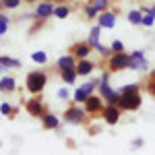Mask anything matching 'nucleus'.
Here are the masks:
<instances>
[{"instance_id":"nucleus-20","label":"nucleus","mask_w":155,"mask_h":155,"mask_svg":"<svg viewBox=\"0 0 155 155\" xmlns=\"http://www.w3.org/2000/svg\"><path fill=\"white\" fill-rule=\"evenodd\" d=\"M128 21L132 25H141L143 23V11H130L128 12Z\"/></svg>"},{"instance_id":"nucleus-36","label":"nucleus","mask_w":155,"mask_h":155,"mask_svg":"<svg viewBox=\"0 0 155 155\" xmlns=\"http://www.w3.org/2000/svg\"><path fill=\"white\" fill-rule=\"evenodd\" d=\"M151 12H153V15H155V6H151Z\"/></svg>"},{"instance_id":"nucleus-4","label":"nucleus","mask_w":155,"mask_h":155,"mask_svg":"<svg viewBox=\"0 0 155 155\" xmlns=\"http://www.w3.org/2000/svg\"><path fill=\"white\" fill-rule=\"evenodd\" d=\"M101 116H104V120H106V124L114 126V124H118L120 116H122V107L116 106V104H107V106L101 110Z\"/></svg>"},{"instance_id":"nucleus-13","label":"nucleus","mask_w":155,"mask_h":155,"mask_svg":"<svg viewBox=\"0 0 155 155\" xmlns=\"http://www.w3.org/2000/svg\"><path fill=\"white\" fill-rule=\"evenodd\" d=\"M77 56L74 54H64V56H60L58 62H56V66H58L60 71H64V68H74L77 66Z\"/></svg>"},{"instance_id":"nucleus-27","label":"nucleus","mask_w":155,"mask_h":155,"mask_svg":"<svg viewBox=\"0 0 155 155\" xmlns=\"http://www.w3.org/2000/svg\"><path fill=\"white\" fill-rule=\"evenodd\" d=\"M153 23H155V15L153 12H145L143 15V27H153Z\"/></svg>"},{"instance_id":"nucleus-2","label":"nucleus","mask_w":155,"mask_h":155,"mask_svg":"<svg viewBox=\"0 0 155 155\" xmlns=\"http://www.w3.org/2000/svg\"><path fill=\"white\" fill-rule=\"evenodd\" d=\"M118 106L122 107V110H128V112H132V110H139V107L143 106V97H141V93H139V91L120 93V101H118Z\"/></svg>"},{"instance_id":"nucleus-14","label":"nucleus","mask_w":155,"mask_h":155,"mask_svg":"<svg viewBox=\"0 0 155 155\" xmlns=\"http://www.w3.org/2000/svg\"><path fill=\"white\" fill-rule=\"evenodd\" d=\"M93 62H89L87 58H81L77 62V72H79V77H87V74H91L93 72Z\"/></svg>"},{"instance_id":"nucleus-19","label":"nucleus","mask_w":155,"mask_h":155,"mask_svg":"<svg viewBox=\"0 0 155 155\" xmlns=\"http://www.w3.org/2000/svg\"><path fill=\"white\" fill-rule=\"evenodd\" d=\"M0 64L6 66V68H21V60L8 58V56H0Z\"/></svg>"},{"instance_id":"nucleus-33","label":"nucleus","mask_w":155,"mask_h":155,"mask_svg":"<svg viewBox=\"0 0 155 155\" xmlns=\"http://www.w3.org/2000/svg\"><path fill=\"white\" fill-rule=\"evenodd\" d=\"M110 48H112V52H124V44H122L120 39H114Z\"/></svg>"},{"instance_id":"nucleus-16","label":"nucleus","mask_w":155,"mask_h":155,"mask_svg":"<svg viewBox=\"0 0 155 155\" xmlns=\"http://www.w3.org/2000/svg\"><path fill=\"white\" fill-rule=\"evenodd\" d=\"M60 77H62V81H64L66 85H74L77 77H79L77 66H74V68H64V71H60Z\"/></svg>"},{"instance_id":"nucleus-32","label":"nucleus","mask_w":155,"mask_h":155,"mask_svg":"<svg viewBox=\"0 0 155 155\" xmlns=\"http://www.w3.org/2000/svg\"><path fill=\"white\" fill-rule=\"evenodd\" d=\"M85 15H87L89 19H93L95 15H99V11H97V8L93 6V4H87V6H85Z\"/></svg>"},{"instance_id":"nucleus-31","label":"nucleus","mask_w":155,"mask_h":155,"mask_svg":"<svg viewBox=\"0 0 155 155\" xmlns=\"http://www.w3.org/2000/svg\"><path fill=\"white\" fill-rule=\"evenodd\" d=\"M118 91H120V93H128V91H139V85H137V83H128V85H124V87H120Z\"/></svg>"},{"instance_id":"nucleus-35","label":"nucleus","mask_w":155,"mask_h":155,"mask_svg":"<svg viewBox=\"0 0 155 155\" xmlns=\"http://www.w3.org/2000/svg\"><path fill=\"white\" fill-rule=\"evenodd\" d=\"M4 71H6V66H2V64H0V74H2Z\"/></svg>"},{"instance_id":"nucleus-29","label":"nucleus","mask_w":155,"mask_h":155,"mask_svg":"<svg viewBox=\"0 0 155 155\" xmlns=\"http://www.w3.org/2000/svg\"><path fill=\"white\" fill-rule=\"evenodd\" d=\"M56 95H58V99L66 101V99L71 97V89H68V87H62V89H58V93H56Z\"/></svg>"},{"instance_id":"nucleus-12","label":"nucleus","mask_w":155,"mask_h":155,"mask_svg":"<svg viewBox=\"0 0 155 155\" xmlns=\"http://www.w3.org/2000/svg\"><path fill=\"white\" fill-rule=\"evenodd\" d=\"M99 25L104 29H112L116 25V15L114 12H107V11H101L99 12Z\"/></svg>"},{"instance_id":"nucleus-11","label":"nucleus","mask_w":155,"mask_h":155,"mask_svg":"<svg viewBox=\"0 0 155 155\" xmlns=\"http://www.w3.org/2000/svg\"><path fill=\"white\" fill-rule=\"evenodd\" d=\"M91 50H93V46H91L89 41H81V44H74L71 52H72V54H74L79 60H81V58H87V56L91 54Z\"/></svg>"},{"instance_id":"nucleus-24","label":"nucleus","mask_w":155,"mask_h":155,"mask_svg":"<svg viewBox=\"0 0 155 155\" xmlns=\"http://www.w3.org/2000/svg\"><path fill=\"white\" fill-rule=\"evenodd\" d=\"M8 23H11V21H8V17L0 12V35H4V33L8 31Z\"/></svg>"},{"instance_id":"nucleus-38","label":"nucleus","mask_w":155,"mask_h":155,"mask_svg":"<svg viewBox=\"0 0 155 155\" xmlns=\"http://www.w3.org/2000/svg\"><path fill=\"white\" fill-rule=\"evenodd\" d=\"M25 2H35V0H25Z\"/></svg>"},{"instance_id":"nucleus-8","label":"nucleus","mask_w":155,"mask_h":155,"mask_svg":"<svg viewBox=\"0 0 155 155\" xmlns=\"http://www.w3.org/2000/svg\"><path fill=\"white\" fill-rule=\"evenodd\" d=\"M104 101H106V99H104V97L101 95H93V93H91V95L87 97V101H85V110H87V114H97V112H101V110H104Z\"/></svg>"},{"instance_id":"nucleus-30","label":"nucleus","mask_w":155,"mask_h":155,"mask_svg":"<svg viewBox=\"0 0 155 155\" xmlns=\"http://www.w3.org/2000/svg\"><path fill=\"white\" fill-rule=\"evenodd\" d=\"M11 112H12V107H11L8 101H2V104H0V114H2V116H11Z\"/></svg>"},{"instance_id":"nucleus-6","label":"nucleus","mask_w":155,"mask_h":155,"mask_svg":"<svg viewBox=\"0 0 155 155\" xmlns=\"http://www.w3.org/2000/svg\"><path fill=\"white\" fill-rule=\"evenodd\" d=\"M85 114H87V110H83L81 106H71V107H66V112H64V120L68 124H81L85 120Z\"/></svg>"},{"instance_id":"nucleus-37","label":"nucleus","mask_w":155,"mask_h":155,"mask_svg":"<svg viewBox=\"0 0 155 155\" xmlns=\"http://www.w3.org/2000/svg\"><path fill=\"white\" fill-rule=\"evenodd\" d=\"M151 77H155V68H153V71H151Z\"/></svg>"},{"instance_id":"nucleus-7","label":"nucleus","mask_w":155,"mask_h":155,"mask_svg":"<svg viewBox=\"0 0 155 155\" xmlns=\"http://www.w3.org/2000/svg\"><path fill=\"white\" fill-rule=\"evenodd\" d=\"M130 71H147L149 68V62L145 58V52L143 50H134L130 54Z\"/></svg>"},{"instance_id":"nucleus-22","label":"nucleus","mask_w":155,"mask_h":155,"mask_svg":"<svg viewBox=\"0 0 155 155\" xmlns=\"http://www.w3.org/2000/svg\"><path fill=\"white\" fill-rule=\"evenodd\" d=\"M68 12H71L68 6H56V8H54V17H56V19H66Z\"/></svg>"},{"instance_id":"nucleus-25","label":"nucleus","mask_w":155,"mask_h":155,"mask_svg":"<svg viewBox=\"0 0 155 155\" xmlns=\"http://www.w3.org/2000/svg\"><path fill=\"white\" fill-rule=\"evenodd\" d=\"M87 97H89V93H85L81 87L74 91V101H77V104H85V101H87Z\"/></svg>"},{"instance_id":"nucleus-17","label":"nucleus","mask_w":155,"mask_h":155,"mask_svg":"<svg viewBox=\"0 0 155 155\" xmlns=\"http://www.w3.org/2000/svg\"><path fill=\"white\" fill-rule=\"evenodd\" d=\"M41 122H44V128H52V130H56L60 126L58 116H54V114H44L41 116Z\"/></svg>"},{"instance_id":"nucleus-26","label":"nucleus","mask_w":155,"mask_h":155,"mask_svg":"<svg viewBox=\"0 0 155 155\" xmlns=\"http://www.w3.org/2000/svg\"><path fill=\"white\" fill-rule=\"evenodd\" d=\"M95 50L99 52V56H104V58H110V56L114 54V52H112V48H107V46H101V44H97Z\"/></svg>"},{"instance_id":"nucleus-9","label":"nucleus","mask_w":155,"mask_h":155,"mask_svg":"<svg viewBox=\"0 0 155 155\" xmlns=\"http://www.w3.org/2000/svg\"><path fill=\"white\" fill-rule=\"evenodd\" d=\"M54 4H52V0H44V2H39L35 6V17L37 19H48V17H52L54 15Z\"/></svg>"},{"instance_id":"nucleus-28","label":"nucleus","mask_w":155,"mask_h":155,"mask_svg":"<svg viewBox=\"0 0 155 155\" xmlns=\"http://www.w3.org/2000/svg\"><path fill=\"white\" fill-rule=\"evenodd\" d=\"M91 4L95 6L97 11L101 12V11H106L107 8V4H110V0H91Z\"/></svg>"},{"instance_id":"nucleus-1","label":"nucleus","mask_w":155,"mask_h":155,"mask_svg":"<svg viewBox=\"0 0 155 155\" xmlns=\"http://www.w3.org/2000/svg\"><path fill=\"white\" fill-rule=\"evenodd\" d=\"M27 91L29 93H33V95H39L41 91H44V87L48 85V74L41 71H33L27 74Z\"/></svg>"},{"instance_id":"nucleus-10","label":"nucleus","mask_w":155,"mask_h":155,"mask_svg":"<svg viewBox=\"0 0 155 155\" xmlns=\"http://www.w3.org/2000/svg\"><path fill=\"white\" fill-rule=\"evenodd\" d=\"M27 112H29V116H33V118H41L46 112H44V101L41 99H29L27 101Z\"/></svg>"},{"instance_id":"nucleus-5","label":"nucleus","mask_w":155,"mask_h":155,"mask_svg":"<svg viewBox=\"0 0 155 155\" xmlns=\"http://www.w3.org/2000/svg\"><path fill=\"white\" fill-rule=\"evenodd\" d=\"M97 91H99V95L104 97L107 104H116V106H118V101H120V91H114V89L107 85V81H99Z\"/></svg>"},{"instance_id":"nucleus-3","label":"nucleus","mask_w":155,"mask_h":155,"mask_svg":"<svg viewBox=\"0 0 155 155\" xmlns=\"http://www.w3.org/2000/svg\"><path fill=\"white\" fill-rule=\"evenodd\" d=\"M107 64H110V71L112 72H118V71H126L128 66H130V54H124V52H114L110 60H107Z\"/></svg>"},{"instance_id":"nucleus-34","label":"nucleus","mask_w":155,"mask_h":155,"mask_svg":"<svg viewBox=\"0 0 155 155\" xmlns=\"http://www.w3.org/2000/svg\"><path fill=\"white\" fill-rule=\"evenodd\" d=\"M130 147L132 149H141V147H143V139H134V141L130 143Z\"/></svg>"},{"instance_id":"nucleus-15","label":"nucleus","mask_w":155,"mask_h":155,"mask_svg":"<svg viewBox=\"0 0 155 155\" xmlns=\"http://www.w3.org/2000/svg\"><path fill=\"white\" fill-rule=\"evenodd\" d=\"M17 89V81L12 77H0V91L2 93H12Z\"/></svg>"},{"instance_id":"nucleus-21","label":"nucleus","mask_w":155,"mask_h":155,"mask_svg":"<svg viewBox=\"0 0 155 155\" xmlns=\"http://www.w3.org/2000/svg\"><path fill=\"white\" fill-rule=\"evenodd\" d=\"M31 60H33L35 64H46V62H48V54H46V52H33V54H31Z\"/></svg>"},{"instance_id":"nucleus-18","label":"nucleus","mask_w":155,"mask_h":155,"mask_svg":"<svg viewBox=\"0 0 155 155\" xmlns=\"http://www.w3.org/2000/svg\"><path fill=\"white\" fill-rule=\"evenodd\" d=\"M101 29H104V27H101V25L97 23L95 27L91 29V33H89V39H87V41H89V44L93 46V50H95V46L99 44V33H101Z\"/></svg>"},{"instance_id":"nucleus-23","label":"nucleus","mask_w":155,"mask_h":155,"mask_svg":"<svg viewBox=\"0 0 155 155\" xmlns=\"http://www.w3.org/2000/svg\"><path fill=\"white\" fill-rule=\"evenodd\" d=\"M19 4H21V0H0V6H2V8H6V11L17 8Z\"/></svg>"}]
</instances>
